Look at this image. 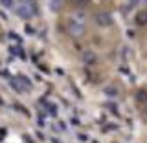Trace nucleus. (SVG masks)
Segmentation results:
<instances>
[{"label":"nucleus","mask_w":147,"mask_h":143,"mask_svg":"<svg viewBox=\"0 0 147 143\" xmlns=\"http://www.w3.org/2000/svg\"><path fill=\"white\" fill-rule=\"evenodd\" d=\"M66 28H68V31H70L74 37H81L83 33H85V28H86L85 17L83 15L70 17V20H66Z\"/></svg>","instance_id":"1"}]
</instances>
